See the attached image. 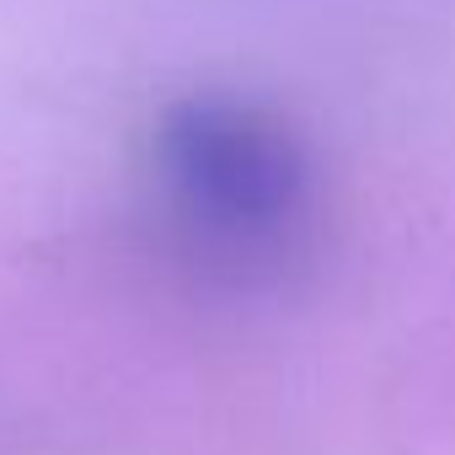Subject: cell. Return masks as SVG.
Segmentation results:
<instances>
[{
	"instance_id": "cell-1",
	"label": "cell",
	"mask_w": 455,
	"mask_h": 455,
	"mask_svg": "<svg viewBox=\"0 0 455 455\" xmlns=\"http://www.w3.org/2000/svg\"><path fill=\"white\" fill-rule=\"evenodd\" d=\"M145 182L166 247L209 284L279 290L322 247V161L263 97L166 102L145 140Z\"/></svg>"
}]
</instances>
